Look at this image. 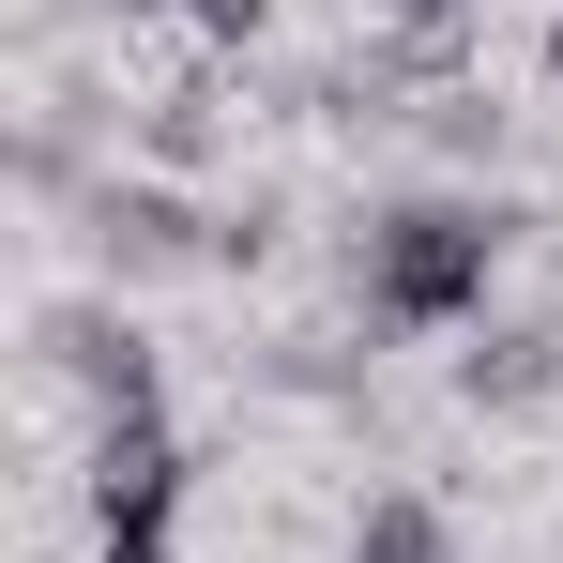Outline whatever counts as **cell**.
<instances>
[{
    "label": "cell",
    "instance_id": "6da1fadb",
    "mask_svg": "<svg viewBox=\"0 0 563 563\" xmlns=\"http://www.w3.org/2000/svg\"><path fill=\"white\" fill-rule=\"evenodd\" d=\"M487 275H503V213H472V198H396L366 229V260H351L380 335H457V320H487Z\"/></svg>",
    "mask_w": 563,
    "mask_h": 563
},
{
    "label": "cell",
    "instance_id": "7a4b0ae2",
    "mask_svg": "<svg viewBox=\"0 0 563 563\" xmlns=\"http://www.w3.org/2000/svg\"><path fill=\"white\" fill-rule=\"evenodd\" d=\"M92 518H107V549H168V518H184V442H168V411H107L92 427Z\"/></svg>",
    "mask_w": 563,
    "mask_h": 563
},
{
    "label": "cell",
    "instance_id": "3957f363",
    "mask_svg": "<svg viewBox=\"0 0 563 563\" xmlns=\"http://www.w3.org/2000/svg\"><path fill=\"white\" fill-rule=\"evenodd\" d=\"M457 396H472V411H533V396H563V335H549V320L472 335V351H457Z\"/></svg>",
    "mask_w": 563,
    "mask_h": 563
},
{
    "label": "cell",
    "instance_id": "277c9868",
    "mask_svg": "<svg viewBox=\"0 0 563 563\" xmlns=\"http://www.w3.org/2000/svg\"><path fill=\"white\" fill-rule=\"evenodd\" d=\"M351 563H457V518L427 487H380L366 518H351Z\"/></svg>",
    "mask_w": 563,
    "mask_h": 563
},
{
    "label": "cell",
    "instance_id": "5b68a950",
    "mask_svg": "<svg viewBox=\"0 0 563 563\" xmlns=\"http://www.w3.org/2000/svg\"><path fill=\"white\" fill-rule=\"evenodd\" d=\"M380 15H411V31H457V15H487V0H380Z\"/></svg>",
    "mask_w": 563,
    "mask_h": 563
},
{
    "label": "cell",
    "instance_id": "8992f818",
    "mask_svg": "<svg viewBox=\"0 0 563 563\" xmlns=\"http://www.w3.org/2000/svg\"><path fill=\"white\" fill-rule=\"evenodd\" d=\"M549 107H563V15H549Z\"/></svg>",
    "mask_w": 563,
    "mask_h": 563
}]
</instances>
